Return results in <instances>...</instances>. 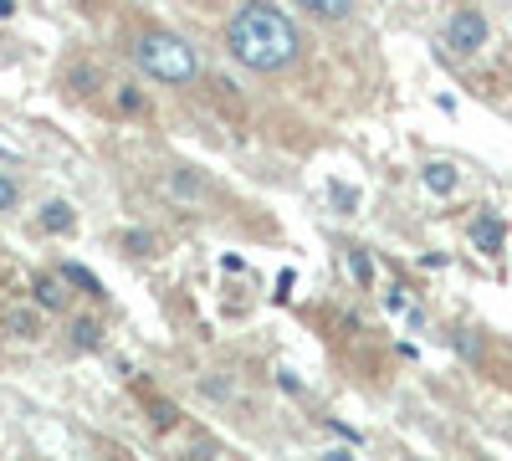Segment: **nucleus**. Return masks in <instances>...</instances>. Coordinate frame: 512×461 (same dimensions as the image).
<instances>
[{
    "instance_id": "obj_14",
    "label": "nucleus",
    "mask_w": 512,
    "mask_h": 461,
    "mask_svg": "<svg viewBox=\"0 0 512 461\" xmlns=\"http://www.w3.org/2000/svg\"><path fill=\"white\" fill-rule=\"evenodd\" d=\"M6 328H11V339H26V344L41 339V318H36L31 308H16V313L6 318Z\"/></svg>"
},
{
    "instance_id": "obj_18",
    "label": "nucleus",
    "mask_w": 512,
    "mask_h": 461,
    "mask_svg": "<svg viewBox=\"0 0 512 461\" xmlns=\"http://www.w3.org/2000/svg\"><path fill=\"white\" fill-rule=\"evenodd\" d=\"M349 272H354L359 287H374V262H369V251H359V246L349 251Z\"/></svg>"
},
{
    "instance_id": "obj_21",
    "label": "nucleus",
    "mask_w": 512,
    "mask_h": 461,
    "mask_svg": "<svg viewBox=\"0 0 512 461\" xmlns=\"http://www.w3.org/2000/svg\"><path fill=\"white\" fill-rule=\"evenodd\" d=\"M277 385H282L287 395H303V380H297V374H292V369H277Z\"/></svg>"
},
{
    "instance_id": "obj_2",
    "label": "nucleus",
    "mask_w": 512,
    "mask_h": 461,
    "mask_svg": "<svg viewBox=\"0 0 512 461\" xmlns=\"http://www.w3.org/2000/svg\"><path fill=\"white\" fill-rule=\"evenodd\" d=\"M128 52H134V62H139V72H144V77L169 82V88H190V82L200 77V57H195V47H190L185 36L164 31V26L139 31Z\"/></svg>"
},
{
    "instance_id": "obj_5",
    "label": "nucleus",
    "mask_w": 512,
    "mask_h": 461,
    "mask_svg": "<svg viewBox=\"0 0 512 461\" xmlns=\"http://www.w3.org/2000/svg\"><path fill=\"white\" fill-rule=\"evenodd\" d=\"M472 246L482 251V257H502V246H507V221L497 211H477L472 221Z\"/></svg>"
},
{
    "instance_id": "obj_17",
    "label": "nucleus",
    "mask_w": 512,
    "mask_h": 461,
    "mask_svg": "<svg viewBox=\"0 0 512 461\" xmlns=\"http://www.w3.org/2000/svg\"><path fill=\"white\" fill-rule=\"evenodd\" d=\"M21 211V180L0 170V216H16Z\"/></svg>"
},
{
    "instance_id": "obj_19",
    "label": "nucleus",
    "mask_w": 512,
    "mask_h": 461,
    "mask_svg": "<svg viewBox=\"0 0 512 461\" xmlns=\"http://www.w3.org/2000/svg\"><path fill=\"white\" fill-rule=\"evenodd\" d=\"M328 195H333L338 211H354V205H359V190H349L344 180H333V185H328Z\"/></svg>"
},
{
    "instance_id": "obj_16",
    "label": "nucleus",
    "mask_w": 512,
    "mask_h": 461,
    "mask_svg": "<svg viewBox=\"0 0 512 461\" xmlns=\"http://www.w3.org/2000/svg\"><path fill=\"white\" fill-rule=\"evenodd\" d=\"M451 349H456L461 359L482 364V339H477V328H456V333H451Z\"/></svg>"
},
{
    "instance_id": "obj_23",
    "label": "nucleus",
    "mask_w": 512,
    "mask_h": 461,
    "mask_svg": "<svg viewBox=\"0 0 512 461\" xmlns=\"http://www.w3.org/2000/svg\"><path fill=\"white\" fill-rule=\"evenodd\" d=\"M16 16V0H0V21H11Z\"/></svg>"
},
{
    "instance_id": "obj_20",
    "label": "nucleus",
    "mask_w": 512,
    "mask_h": 461,
    "mask_svg": "<svg viewBox=\"0 0 512 461\" xmlns=\"http://www.w3.org/2000/svg\"><path fill=\"white\" fill-rule=\"evenodd\" d=\"M405 308H410V298H405V287L395 282L390 292H384V313H405Z\"/></svg>"
},
{
    "instance_id": "obj_11",
    "label": "nucleus",
    "mask_w": 512,
    "mask_h": 461,
    "mask_svg": "<svg viewBox=\"0 0 512 461\" xmlns=\"http://www.w3.org/2000/svg\"><path fill=\"white\" fill-rule=\"evenodd\" d=\"M62 277H67V282L82 292V298H93V303H103V298H108V292H103V282H98L88 267H82V262H62Z\"/></svg>"
},
{
    "instance_id": "obj_3",
    "label": "nucleus",
    "mask_w": 512,
    "mask_h": 461,
    "mask_svg": "<svg viewBox=\"0 0 512 461\" xmlns=\"http://www.w3.org/2000/svg\"><path fill=\"white\" fill-rule=\"evenodd\" d=\"M441 41H446V52H451V57H477L487 41H492V26H487V16H482L477 6H456V11L446 16Z\"/></svg>"
},
{
    "instance_id": "obj_15",
    "label": "nucleus",
    "mask_w": 512,
    "mask_h": 461,
    "mask_svg": "<svg viewBox=\"0 0 512 461\" xmlns=\"http://www.w3.org/2000/svg\"><path fill=\"white\" fill-rule=\"evenodd\" d=\"M118 246L128 251V257H154V246H159V241H154V231H139V226H134V231H123V236H118Z\"/></svg>"
},
{
    "instance_id": "obj_8",
    "label": "nucleus",
    "mask_w": 512,
    "mask_h": 461,
    "mask_svg": "<svg viewBox=\"0 0 512 461\" xmlns=\"http://www.w3.org/2000/svg\"><path fill=\"white\" fill-rule=\"evenodd\" d=\"M62 88H72V98H93L103 88V67L98 62H67Z\"/></svg>"
},
{
    "instance_id": "obj_22",
    "label": "nucleus",
    "mask_w": 512,
    "mask_h": 461,
    "mask_svg": "<svg viewBox=\"0 0 512 461\" xmlns=\"http://www.w3.org/2000/svg\"><path fill=\"white\" fill-rule=\"evenodd\" d=\"M328 431H333V436H344V441H354V446H359V441H364V436H359V431H349V426H338V421H328Z\"/></svg>"
},
{
    "instance_id": "obj_4",
    "label": "nucleus",
    "mask_w": 512,
    "mask_h": 461,
    "mask_svg": "<svg viewBox=\"0 0 512 461\" xmlns=\"http://www.w3.org/2000/svg\"><path fill=\"white\" fill-rule=\"evenodd\" d=\"M164 195L185 205V211H200V205L210 200V180L195 170V164H175V170H164Z\"/></svg>"
},
{
    "instance_id": "obj_12",
    "label": "nucleus",
    "mask_w": 512,
    "mask_h": 461,
    "mask_svg": "<svg viewBox=\"0 0 512 461\" xmlns=\"http://www.w3.org/2000/svg\"><path fill=\"white\" fill-rule=\"evenodd\" d=\"M67 328H72V349H82V354L103 349V323L98 318H72Z\"/></svg>"
},
{
    "instance_id": "obj_13",
    "label": "nucleus",
    "mask_w": 512,
    "mask_h": 461,
    "mask_svg": "<svg viewBox=\"0 0 512 461\" xmlns=\"http://www.w3.org/2000/svg\"><path fill=\"white\" fill-rule=\"evenodd\" d=\"M313 21H349L354 16V0H297Z\"/></svg>"
},
{
    "instance_id": "obj_7",
    "label": "nucleus",
    "mask_w": 512,
    "mask_h": 461,
    "mask_svg": "<svg viewBox=\"0 0 512 461\" xmlns=\"http://www.w3.org/2000/svg\"><path fill=\"white\" fill-rule=\"evenodd\" d=\"M420 185L425 190H431V195H456L461 190V170H456V164L451 159H431V164H425V170H420Z\"/></svg>"
},
{
    "instance_id": "obj_10",
    "label": "nucleus",
    "mask_w": 512,
    "mask_h": 461,
    "mask_svg": "<svg viewBox=\"0 0 512 461\" xmlns=\"http://www.w3.org/2000/svg\"><path fill=\"white\" fill-rule=\"evenodd\" d=\"M113 108L123 118H149V93L139 88V82H118V88H113Z\"/></svg>"
},
{
    "instance_id": "obj_6",
    "label": "nucleus",
    "mask_w": 512,
    "mask_h": 461,
    "mask_svg": "<svg viewBox=\"0 0 512 461\" xmlns=\"http://www.w3.org/2000/svg\"><path fill=\"white\" fill-rule=\"evenodd\" d=\"M67 287H72V282H67L62 272H36V277H31L36 308H41V313H62V308H67V298H72Z\"/></svg>"
},
{
    "instance_id": "obj_1",
    "label": "nucleus",
    "mask_w": 512,
    "mask_h": 461,
    "mask_svg": "<svg viewBox=\"0 0 512 461\" xmlns=\"http://www.w3.org/2000/svg\"><path fill=\"white\" fill-rule=\"evenodd\" d=\"M226 52L246 67V72H287L297 57H303V36L297 26L272 6V0H241L226 21Z\"/></svg>"
},
{
    "instance_id": "obj_9",
    "label": "nucleus",
    "mask_w": 512,
    "mask_h": 461,
    "mask_svg": "<svg viewBox=\"0 0 512 461\" xmlns=\"http://www.w3.org/2000/svg\"><path fill=\"white\" fill-rule=\"evenodd\" d=\"M36 226L47 236H72L77 231V211L67 200H47V205H41V216H36Z\"/></svg>"
}]
</instances>
